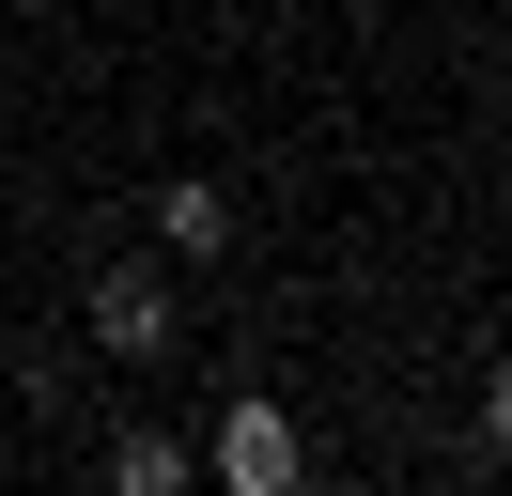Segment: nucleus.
<instances>
[{"label": "nucleus", "mask_w": 512, "mask_h": 496, "mask_svg": "<svg viewBox=\"0 0 512 496\" xmlns=\"http://www.w3.org/2000/svg\"><path fill=\"white\" fill-rule=\"evenodd\" d=\"M218 481L233 496H295V481H311V434H295V403H233V419H218Z\"/></svg>", "instance_id": "nucleus-1"}, {"label": "nucleus", "mask_w": 512, "mask_h": 496, "mask_svg": "<svg viewBox=\"0 0 512 496\" xmlns=\"http://www.w3.org/2000/svg\"><path fill=\"white\" fill-rule=\"evenodd\" d=\"M94 341L109 357H171V279L156 264H94Z\"/></svg>", "instance_id": "nucleus-2"}, {"label": "nucleus", "mask_w": 512, "mask_h": 496, "mask_svg": "<svg viewBox=\"0 0 512 496\" xmlns=\"http://www.w3.org/2000/svg\"><path fill=\"white\" fill-rule=\"evenodd\" d=\"M156 248H171V264H218V248H233V202H218L202 171H171V186H156Z\"/></svg>", "instance_id": "nucleus-3"}, {"label": "nucleus", "mask_w": 512, "mask_h": 496, "mask_svg": "<svg viewBox=\"0 0 512 496\" xmlns=\"http://www.w3.org/2000/svg\"><path fill=\"white\" fill-rule=\"evenodd\" d=\"M202 465H187V434H125V450H109V496H187Z\"/></svg>", "instance_id": "nucleus-4"}]
</instances>
